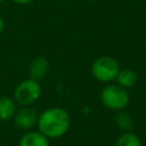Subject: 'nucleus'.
Wrapping results in <instances>:
<instances>
[{"instance_id": "obj_1", "label": "nucleus", "mask_w": 146, "mask_h": 146, "mask_svg": "<svg viewBox=\"0 0 146 146\" xmlns=\"http://www.w3.org/2000/svg\"><path fill=\"white\" fill-rule=\"evenodd\" d=\"M38 129L48 138H59L64 136L71 125V117L66 110L50 107L38 116Z\"/></svg>"}, {"instance_id": "obj_2", "label": "nucleus", "mask_w": 146, "mask_h": 146, "mask_svg": "<svg viewBox=\"0 0 146 146\" xmlns=\"http://www.w3.org/2000/svg\"><path fill=\"white\" fill-rule=\"evenodd\" d=\"M120 71L117 60L111 56H102L91 65L92 76L100 82H110L116 79Z\"/></svg>"}, {"instance_id": "obj_3", "label": "nucleus", "mask_w": 146, "mask_h": 146, "mask_svg": "<svg viewBox=\"0 0 146 146\" xmlns=\"http://www.w3.org/2000/svg\"><path fill=\"white\" fill-rule=\"evenodd\" d=\"M100 99L105 107L120 111L127 107L129 103V94L125 88L119 84H108L102 90Z\"/></svg>"}, {"instance_id": "obj_4", "label": "nucleus", "mask_w": 146, "mask_h": 146, "mask_svg": "<svg viewBox=\"0 0 146 146\" xmlns=\"http://www.w3.org/2000/svg\"><path fill=\"white\" fill-rule=\"evenodd\" d=\"M41 94V86L39 81L33 79H27L22 81L14 91L15 100L21 105H29L34 103Z\"/></svg>"}, {"instance_id": "obj_5", "label": "nucleus", "mask_w": 146, "mask_h": 146, "mask_svg": "<svg viewBox=\"0 0 146 146\" xmlns=\"http://www.w3.org/2000/svg\"><path fill=\"white\" fill-rule=\"evenodd\" d=\"M38 113L31 107H22L14 115V123L21 129H30L38 122Z\"/></svg>"}, {"instance_id": "obj_6", "label": "nucleus", "mask_w": 146, "mask_h": 146, "mask_svg": "<svg viewBox=\"0 0 146 146\" xmlns=\"http://www.w3.org/2000/svg\"><path fill=\"white\" fill-rule=\"evenodd\" d=\"M48 70H49L48 60L44 57L38 56L32 60V63L30 65V70H29L30 78L39 81L46 76V74L48 73Z\"/></svg>"}, {"instance_id": "obj_7", "label": "nucleus", "mask_w": 146, "mask_h": 146, "mask_svg": "<svg viewBox=\"0 0 146 146\" xmlns=\"http://www.w3.org/2000/svg\"><path fill=\"white\" fill-rule=\"evenodd\" d=\"M18 146H49V141L48 137L40 131H32L22 136Z\"/></svg>"}, {"instance_id": "obj_8", "label": "nucleus", "mask_w": 146, "mask_h": 146, "mask_svg": "<svg viewBox=\"0 0 146 146\" xmlns=\"http://www.w3.org/2000/svg\"><path fill=\"white\" fill-rule=\"evenodd\" d=\"M16 113V103L10 97L0 98V121H8Z\"/></svg>"}, {"instance_id": "obj_9", "label": "nucleus", "mask_w": 146, "mask_h": 146, "mask_svg": "<svg viewBox=\"0 0 146 146\" xmlns=\"http://www.w3.org/2000/svg\"><path fill=\"white\" fill-rule=\"evenodd\" d=\"M117 81V84L128 89V88H132L138 80L137 73L130 68H124V70H120L117 73V76L115 79Z\"/></svg>"}, {"instance_id": "obj_10", "label": "nucleus", "mask_w": 146, "mask_h": 146, "mask_svg": "<svg viewBox=\"0 0 146 146\" xmlns=\"http://www.w3.org/2000/svg\"><path fill=\"white\" fill-rule=\"evenodd\" d=\"M114 146H141V140L133 132H124L117 138Z\"/></svg>"}, {"instance_id": "obj_11", "label": "nucleus", "mask_w": 146, "mask_h": 146, "mask_svg": "<svg viewBox=\"0 0 146 146\" xmlns=\"http://www.w3.org/2000/svg\"><path fill=\"white\" fill-rule=\"evenodd\" d=\"M115 122L120 129L125 131L130 130L133 127V120L130 116V114L127 112H119L115 116Z\"/></svg>"}, {"instance_id": "obj_12", "label": "nucleus", "mask_w": 146, "mask_h": 146, "mask_svg": "<svg viewBox=\"0 0 146 146\" xmlns=\"http://www.w3.org/2000/svg\"><path fill=\"white\" fill-rule=\"evenodd\" d=\"M13 1L16 3H19V5H27V3L32 2L33 0H13Z\"/></svg>"}, {"instance_id": "obj_13", "label": "nucleus", "mask_w": 146, "mask_h": 146, "mask_svg": "<svg viewBox=\"0 0 146 146\" xmlns=\"http://www.w3.org/2000/svg\"><path fill=\"white\" fill-rule=\"evenodd\" d=\"M3 29H5V22H3L2 17L0 16V34H1V32L3 31Z\"/></svg>"}, {"instance_id": "obj_14", "label": "nucleus", "mask_w": 146, "mask_h": 146, "mask_svg": "<svg viewBox=\"0 0 146 146\" xmlns=\"http://www.w3.org/2000/svg\"><path fill=\"white\" fill-rule=\"evenodd\" d=\"M3 1H5V0H0V5H1V3L3 2Z\"/></svg>"}]
</instances>
